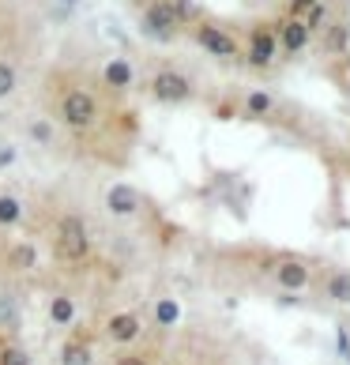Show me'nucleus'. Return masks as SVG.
<instances>
[{"label": "nucleus", "instance_id": "f257e3e1", "mask_svg": "<svg viewBox=\"0 0 350 365\" xmlns=\"http://www.w3.org/2000/svg\"><path fill=\"white\" fill-rule=\"evenodd\" d=\"M49 106L57 125H64L68 132H91L102 125V98L83 83H64L49 91Z\"/></svg>", "mask_w": 350, "mask_h": 365}, {"label": "nucleus", "instance_id": "f03ea898", "mask_svg": "<svg viewBox=\"0 0 350 365\" xmlns=\"http://www.w3.org/2000/svg\"><path fill=\"white\" fill-rule=\"evenodd\" d=\"M49 245H53V256L57 264H68V267H79L94 256V241H91V230L79 215H57V222L49 230Z\"/></svg>", "mask_w": 350, "mask_h": 365}, {"label": "nucleus", "instance_id": "7ed1b4c3", "mask_svg": "<svg viewBox=\"0 0 350 365\" xmlns=\"http://www.w3.org/2000/svg\"><path fill=\"white\" fill-rule=\"evenodd\" d=\"M192 42L219 61H241V38L226 23H215V19L192 23Z\"/></svg>", "mask_w": 350, "mask_h": 365}, {"label": "nucleus", "instance_id": "20e7f679", "mask_svg": "<svg viewBox=\"0 0 350 365\" xmlns=\"http://www.w3.org/2000/svg\"><path fill=\"white\" fill-rule=\"evenodd\" d=\"M275 57H279L275 23H267V19L252 23V26H249V38H245V46H241V61H245L249 68L264 72V68H272V64H275Z\"/></svg>", "mask_w": 350, "mask_h": 365}, {"label": "nucleus", "instance_id": "39448f33", "mask_svg": "<svg viewBox=\"0 0 350 365\" xmlns=\"http://www.w3.org/2000/svg\"><path fill=\"white\" fill-rule=\"evenodd\" d=\"M147 94H151L155 102H163V106H181L196 94V87H192V79H188L185 72H177V68H158V72H151V79H147Z\"/></svg>", "mask_w": 350, "mask_h": 365}, {"label": "nucleus", "instance_id": "423d86ee", "mask_svg": "<svg viewBox=\"0 0 350 365\" xmlns=\"http://www.w3.org/2000/svg\"><path fill=\"white\" fill-rule=\"evenodd\" d=\"M140 23L151 38H158V42H170L173 34H181V23H177V16H173L170 0H147Z\"/></svg>", "mask_w": 350, "mask_h": 365}, {"label": "nucleus", "instance_id": "0eeeda50", "mask_svg": "<svg viewBox=\"0 0 350 365\" xmlns=\"http://www.w3.org/2000/svg\"><path fill=\"white\" fill-rule=\"evenodd\" d=\"M272 275H275V287L282 294H302V290H309V282H313V267H309V260H302V256H279Z\"/></svg>", "mask_w": 350, "mask_h": 365}, {"label": "nucleus", "instance_id": "6e6552de", "mask_svg": "<svg viewBox=\"0 0 350 365\" xmlns=\"http://www.w3.org/2000/svg\"><path fill=\"white\" fill-rule=\"evenodd\" d=\"M102 335L110 339L113 346H136L140 339H143V320H140V313H128V309H120V313H113V317H105V324H102Z\"/></svg>", "mask_w": 350, "mask_h": 365}, {"label": "nucleus", "instance_id": "1a4fd4ad", "mask_svg": "<svg viewBox=\"0 0 350 365\" xmlns=\"http://www.w3.org/2000/svg\"><path fill=\"white\" fill-rule=\"evenodd\" d=\"M94 339H98V331L91 324H72L68 339L61 346V365H91L94 361Z\"/></svg>", "mask_w": 350, "mask_h": 365}, {"label": "nucleus", "instance_id": "9d476101", "mask_svg": "<svg viewBox=\"0 0 350 365\" xmlns=\"http://www.w3.org/2000/svg\"><path fill=\"white\" fill-rule=\"evenodd\" d=\"M275 38H279V49L287 53V57H298V53L309 49V42H313L309 26H305L302 19H290V16L275 19Z\"/></svg>", "mask_w": 350, "mask_h": 365}, {"label": "nucleus", "instance_id": "9b49d317", "mask_svg": "<svg viewBox=\"0 0 350 365\" xmlns=\"http://www.w3.org/2000/svg\"><path fill=\"white\" fill-rule=\"evenodd\" d=\"M0 264H4V272L26 275L38 267V249L31 241H8V245H0Z\"/></svg>", "mask_w": 350, "mask_h": 365}, {"label": "nucleus", "instance_id": "f8f14e48", "mask_svg": "<svg viewBox=\"0 0 350 365\" xmlns=\"http://www.w3.org/2000/svg\"><path fill=\"white\" fill-rule=\"evenodd\" d=\"M140 207H143V200L132 185H110L105 188V211L117 215V219H128V215H136Z\"/></svg>", "mask_w": 350, "mask_h": 365}, {"label": "nucleus", "instance_id": "ddd939ff", "mask_svg": "<svg viewBox=\"0 0 350 365\" xmlns=\"http://www.w3.org/2000/svg\"><path fill=\"white\" fill-rule=\"evenodd\" d=\"M241 113L245 117H257V120H275L282 110H279V98L275 94H267V91H249L245 98H241Z\"/></svg>", "mask_w": 350, "mask_h": 365}, {"label": "nucleus", "instance_id": "4468645a", "mask_svg": "<svg viewBox=\"0 0 350 365\" xmlns=\"http://www.w3.org/2000/svg\"><path fill=\"white\" fill-rule=\"evenodd\" d=\"M102 83L120 94V91H128L132 83H136V68H132L125 57H113V61L102 64Z\"/></svg>", "mask_w": 350, "mask_h": 365}, {"label": "nucleus", "instance_id": "2eb2a0df", "mask_svg": "<svg viewBox=\"0 0 350 365\" xmlns=\"http://www.w3.org/2000/svg\"><path fill=\"white\" fill-rule=\"evenodd\" d=\"M49 324L53 328H72L76 324V297L72 294H53L49 297Z\"/></svg>", "mask_w": 350, "mask_h": 365}, {"label": "nucleus", "instance_id": "dca6fc26", "mask_svg": "<svg viewBox=\"0 0 350 365\" xmlns=\"http://www.w3.org/2000/svg\"><path fill=\"white\" fill-rule=\"evenodd\" d=\"M23 204H19V196H11V192H0V230H16L23 222Z\"/></svg>", "mask_w": 350, "mask_h": 365}, {"label": "nucleus", "instance_id": "f3484780", "mask_svg": "<svg viewBox=\"0 0 350 365\" xmlns=\"http://www.w3.org/2000/svg\"><path fill=\"white\" fill-rule=\"evenodd\" d=\"M151 317H155L158 328H177V324H181V305L173 302V297H158L155 309H151Z\"/></svg>", "mask_w": 350, "mask_h": 365}, {"label": "nucleus", "instance_id": "a211bd4d", "mask_svg": "<svg viewBox=\"0 0 350 365\" xmlns=\"http://www.w3.org/2000/svg\"><path fill=\"white\" fill-rule=\"evenodd\" d=\"M324 297L328 302H339V305H350V272H331L324 282Z\"/></svg>", "mask_w": 350, "mask_h": 365}, {"label": "nucleus", "instance_id": "6ab92c4d", "mask_svg": "<svg viewBox=\"0 0 350 365\" xmlns=\"http://www.w3.org/2000/svg\"><path fill=\"white\" fill-rule=\"evenodd\" d=\"M158 358V350H147V346H125V350H117L113 361L110 365H155Z\"/></svg>", "mask_w": 350, "mask_h": 365}, {"label": "nucleus", "instance_id": "aec40b11", "mask_svg": "<svg viewBox=\"0 0 350 365\" xmlns=\"http://www.w3.org/2000/svg\"><path fill=\"white\" fill-rule=\"evenodd\" d=\"M170 4H173V16H177L181 31H188L192 23H200V19H204V11L196 8V0H170Z\"/></svg>", "mask_w": 350, "mask_h": 365}, {"label": "nucleus", "instance_id": "412c9836", "mask_svg": "<svg viewBox=\"0 0 350 365\" xmlns=\"http://www.w3.org/2000/svg\"><path fill=\"white\" fill-rule=\"evenodd\" d=\"M0 328L4 331L19 328V302L11 294H0Z\"/></svg>", "mask_w": 350, "mask_h": 365}, {"label": "nucleus", "instance_id": "4be33fe9", "mask_svg": "<svg viewBox=\"0 0 350 365\" xmlns=\"http://www.w3.org/2000/svg\"><path fill=\"white\" fill-rule=\"evenodd\" d=\"M16 87H19V68L11 61H0V98L16 94Z\"/></svg>", "mask_w": 350, "mask_h": 365}, {"label": "nucleus", "instance_id": "5701e85b", "mask_svg": "<svg viewBox=\"0 0 350 365\" xmlns=\"http://www.w3.org/2000/svg\"><path fill=\"white\" fill-rule=\"evenodd\" d=\"M302 23L309 26V34L324 31V23H328V4H324V0H316V4H313V8H309L305 16H302Z\"/></svg>", "mask_w": 350, "mask_h": 365}, {"label": "nucleus", "instance_id": "b1692460", "mask_svg": "<svg viewBox=\"0 0 350 365\" xmlns=\"http://www.w3.org/2000/svg\"><path fill=\"white\" fill-rule=\"evenodd\" d=\"M346 38H350V26H346V23H331V26H328V38H324V49H328V53L346 49Z\"/></svg>", "mask_w": 350, "mask_h": 365}, {"label": "nucleus", "instance_id": "393cba45", "mask_svg": "<svg viewBox=\"0 0 350 365\" xmlns=\"http://www.w3.org/2000/svg\"><path fill=\"white\" fill-rule=\"evenodd\" d=\"M0 365H31V354H26L23 346L4 343V346H0Z\"/></svg>", "mask_w": 350, "mask_h": 365}, {"label": "nucleus", "instance_id": "a878e982", "mask_svg": "<svg viewBox=\"0 0 350 365\" xmlns=\"http://www.w3.org/2000/svg\"><path fill=\"white\" fill-rule=\"evenodd\" d=\"M211 113L219 117V120H234V117L241 113V106H234V102H215V106H211Z\"/></svg>", "mask_w": 350, "mask_h": 365}, {"label": "nucleus", "instance_id": "bb28decb", "mask_svg": "<svg viewBox=\"0 0 350 365\" xmlns=\"http://www.w3.org/2000/svg\"><path fill=\"white\" fill-rule=\"evenodd\" d=\"M335 350H339V358L350 365V335H346V328H335Z\"/></svg>", "mask_w": 350, "mask_h": 365}, {"label": "nucleus", "instance_id": "cd10ccee", "mask_svg": "<svg viewBox=\"0 0 350 365\" xmlns=\"http://www.w3.org/2000/svg\"><path fill=\"white\" fill-rule=\"evenodd\" d=\"M313 4H316V0H290V4H287V16H290V19H302Z\"/></svg>", "mask_w": 350, "mask_h": 365}, {"label": "nucleus", "instance_id": "c85d7f7f", "mask_svg": "<svg viewBox=\"0 0 350 365\" xmlns=\"http://www.w3.org/2000/svg\"><path fill=\"white\" fill-rule=\"evenodd\" d=\"M31 136L42 140V143H49V125H42V120H38V125H31Z\"/></svg>", "mask_w": 350, "mask_h": 365}, {"label": "nucleus", "instance_id": "c756f323", "mask_svg": "<svg viewBox=\"0 0 350 365\" xmlns=\"http://www.w3.org/2000/svg\"><path fill=\"white\" fill-rule=\"evenodd\" d=\"M11 158H16V151H11V147H8V151H0V166H4V162H11Z\"/></svg>", "mask_w": 350, "mask_h": 365}, {"label": "nucleus", "instance_id": "7c9ffc66", "mask_svg": "<svg viewBox=\"0 0 350 365\" xmlns=\"http://www.w3.org/2000/svg\"><path fill=\"white\" fill-rule=\"evenodd\" d=\"M343 87H346V94H350V72H346V79H343Z\"/></svg>", "mask_w": 350, "mask_h": 365}, {"label": "nucleus", "instance_id": "2f4dec72", "mask_svg": "<svg viewBox=\"0 0 350 365\" xmlns=\"http://www.w3.org/2000/svg\"><path fill=\"white\" fill-rule=\"evenodd\" d=\"M0 346H4V339H0Z\"/></svg>", "mask_w": 350, "mask_h": 365}, {"label": "nucleus", "instance_id": "473e14b6", "mask_svg": "<svg viewBox=\"0 0 350 365\" xmlns=\"http://www.w3.org/2000/svg\"><path fill=\"white\" fill-rule=\"evenodd\" d=\"M324 4H328V0H324Z\"/></svg>", "mask_w": 350, "mask_h": 365}]
</instances>
